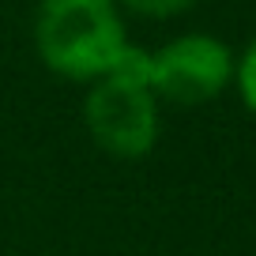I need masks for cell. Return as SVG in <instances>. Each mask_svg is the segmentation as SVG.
<instances>
[{"label": "cell", "instance_id": "cell-1", "mask_svg": "<svg viewBox=\"0 0 256 256\" xmlns=\"http://www.w3.org/2000/svg\"><path fill=\"white\" fill-rule=\"evenodd\" d=\"M34 49L49 72L64 80H102L128 49L120 8L113 0H42L34 16Z\"/></svg>", "mask_w": 256, "mask_h": 256}, {"label": "cell", "instance_id": "cell-2", "mask_svg": "<svg viewBox=\"0 0 256 256\" xmlns=\"http://www.w3.org/2000/svg\"><path fill=\"white\" fill-rule=\"evenodd\" d=\"M87 132L113 158H144L158 144V98L128 76H102L83 98Z\"/></svg>", "mask_w": 256, "mask_h": 256}, {"label": "cell", "instance_id": "cell-3", "mask_svg": "<svg viewBox=\"0 0 256 256\" xmlns=\"http://www.w3.org/2000/svg\"><path fill=\"white\" fill-rule=\"evenodd\" d=\"M234 83V53L215 34H181L147 56V87L158 102L204 106Z\"/></svg>", "mask_w": 256, "mask_h": 256}, {"label": "cell", "instance_id": "cell-4", "mask_svg": "<svg viewBox=\"0 0 256 256\" xmlns=\"http://www.w3.org/2000/svg\"><path fill=\"white\" fill-rule=\"evenodd\" d=\"M234 83H238V94L245 102V110L256 117V38L245 46V53L234 60Z\"/></svg>", "mask_w": 256, "mask_h": 256}, {"label": "cell", "instance_id": "cell-5", "mask_svg": "<svg viewBox=\"0 0 256 256\" xmlns=\"http://www.w3.org/2000/svg\"><path fill=\"white\" fill-rule=\"evenodd\" d=\"M113 4L136 12V16H144V19H170V16L188 12L196 0H113Z\"/></svg>", "mask_w": 256, "mask_h": 256}]
</instances>
